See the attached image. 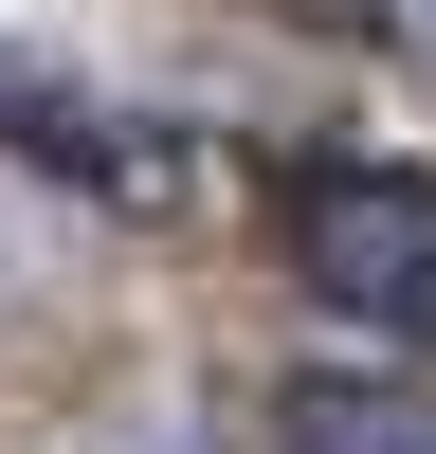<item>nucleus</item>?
<instances>
[{"mask_svg":"<svg viewBox=\"0 0 436 454\" xmlns=\"http://www.w3.org/2000/svg\"><path fill=\"white\" fill-rule=\"evenodd\" d=\"M291 273L363 346L436 364V164H309L291 182Z\"/></svg>","mask_w":436,"mask_h":454,"instance_id":"nucleus-1","label":"nucleus"},{"mask_svg":"<svg viewBox=\"0 0 436 454\" xmlns=\"http://www.w3.org/2000/svg\"><path fill=\"white\" fill-rule=\"evenodd\" d=\"M0 145H19V164H55L73 200H182V128H164V109L73 91V73L19 55V36H0Z\"/></svg>","mask_w":436,"mask_h":454,"instance_id":"nucleus-2","label":"nucleus"},{"mask_svg":"<svg viewBox=\"0 0 436 454\" xmlns=\"http://www.w3.org/2000/svg\"><path fill=\"white\" fill-rule=\"evenodd\" d=\"M273 454H436V382H291Z\"/></svg>","mask_w":436,"mask_h":454,"instance_id":"nucleus-3","label":"nucleus"}]
</instances>
